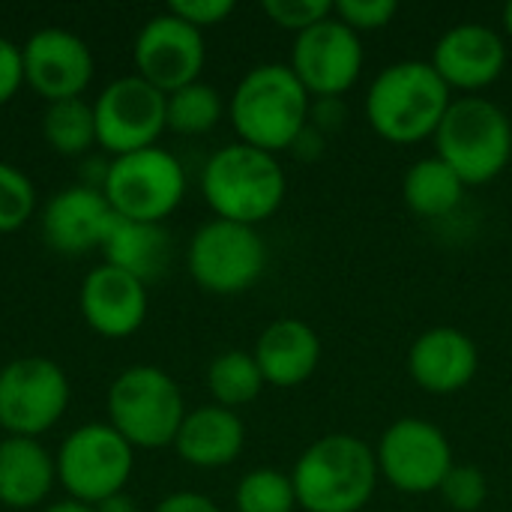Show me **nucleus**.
<instances>
[{
	"label": "nucleus",
	"instance_id": "nucleus-6",
	"mask_svg": "<svg viewBox=\"0 0 512 512\" xmlns=\"http://www.w3.org/2000/svg\"><path fill=\"white\" fill-rule=\"evenodd\" d=\"M108 417L132 447L156 450L174 444L186 420V405L171 375L153 366H135L111 384Z\"/></svg>",
	"mask_w": 512,
	"mask_h": 512
},
{
	"label": "nucleus",
	"instance_id": "nucleus-3",
	"mask_svg": "<svg viewBox=\"0 0 512 512\" xmlns=\"http://www.w3.org/2000/svg\"><path fill=\"white\" fill-rule=\"evenodd\" d=\"M312 96L288 63L249 69L231 96V123L243 144L279 153L288 150L309 123Z\"/></svg>",
	"mask_w": 512,
	"mask_h": 512
},
{
	"label": "nucleus",
	"instance_id": "nucleus-33",
	"mask_svg": "<svg viewBox=\"0 0 512 512\" xmlns=\"http://www.w3.org/2000/svg\"><path fill=\"white\" fill-rule=\"evenodd\" d=\"M168 12L177 15V18H183L186 24L204 30V27L222 24L234 12V3L231 0H174L168 6Z\"/></svg>",
	"mask_w": 512,
	"mask_h": 512
},
{
	"label": "nucleus",
	"instance_id": "nucleus-35",
	"mask_svg": "<svg viewBox=\"0 0 512 512\" xmlns=\"http://www.w3.org/2000/svg\"><path fill=\"white\" fill-rule=\"evenodd\" d=\"M348 120V108L342 102V96H324V99H312L309 105V126L318 129L321 135L327 132H339Z\"/></svg>",
	"mask_w": 512,
	"mask_h": 512
},
{
	"label": "nucleus",
	"instance_id": "nucleus-36",
	"mask_svg": "<svg viewBox=\"0 0 512 512\" xmlns=\"http://www.w3.org/2000/svg\"><path fill=\"white\" fill-rule=\"evenodd\" d=\"M156 512H222L210 498L198 495V492H174L168 495Z\"/></svg>",
	"mask_w": 512,
	"mask_h": 512
},
{
	"label": "nucleus",
	"instance_id": "nucleus-16",
	"mask_svg": "<svg viewBox=\"0 0 512 512\" xmlns=\"http://www.w3.org/2000/svg\"><path fill=\"white\" fill-rule=\"evenodd\" d=\"M435 72L444 78V84L453 90H483L489 84H495L507 66V42L501 39L498 30L468 21V24H456L450 27L432 51Z\"/></svg>",
	"mask_w": 512,
	"mask_h": 512
},
{
	"label": "nucleus",
	"instance_id": "nucleus-7",
	"mask_svg": "<svg viewBox=\"0 0 512 512\" xmlns=\"http://www.w3.org/2000/svg\"><path fill=\"white\" fill-rule=\"evenodd\" d=\"M186 192V171L183 165L162 147H147L138 153L117 156L108 165V177L102 195L108 198L111 210L135 219L159 225L174 207L183 201Z\"/></svg>",
	"mask_w": 512,
	"mask_h": 512
},
{
	"label": "nucleus",
	"instance_id": "nucleus-15",
	"mask_svg": "<svg viewBox=\"0 0 512 512\" xmlns=\"http://www.w3.org/2000/svg\"><path fill=\"white\" fill-rule=\"evenodd\" d=\"M24 81L48 102L81 99L93 78V54L69 30H39L21 48Z\"/></svg>",
	"mask_w": 512,
	"mask_h": 512
},
{
	"label": "nucleus",
	"instance_id": "nucleus-40",
	"mask_svg": "<svg viewBox=\"0 0 512 512\" xmlns=\"http://www.w3.org/2000/svg\"><path fill=\"white\" fill-rule=\"evenodd\" d=\"M501 21H504V33L512 39V0L504 6V12H501Z\"/></svg>",
	"mask_w": 512,
	"mask_h": 512
},
{
	"label": "nucleus",
	"instance_id": "nucleus-10",
	"mask_svg": "<svg viewBox=\"0 0 512 512\" xmlns=\"http://www.w3.org/2000/svg\"><path fill=\"white\" fill-rule=\"evenodd\" d=\"M375 459L378 474L405 495L441 492V483L456 465L453 447L441 426L420 417H402L387 426L378 441Z\"/></svg>",
	"mask_w": 512,
	"mask_h": 512
},
{
	"label": "nucleus",
	"instance_id": "nucleus-29",
	"mask_svg": "<svg viewBox=\"0 0 512 512\" xmlns=\"http://www.w3.org/2000/svg\"><path fill=\"white\" fill-rule=\"evenodd\" d=\"M36 207L33 183L9 162H0V234L21 228Z\"/></svg>",
	"mask_w": 512,
	"mask_h": 512
},
{
	"label": "nucleus",
	"instance_id": "nucleus-37",
	"mask_svg": "<svg viewBox=\"0 0 512 512\" xmlns=\"http://www.w3.org/2000/svg\"><path fill=\"white\" fill-rule=\"evenodd\" d=\"M288 150H291L297 159H303V162H312V159H318V156L324 153V135L306 123V129L297 135V141H294Z\"/></svg>",
	"mask_w": 512,
	"mask_h": 512
},
{
	"label": "nucleus",
	"instance_id": "nucleus-25",
	"mask_svg": "<svg viewBox=\"0 0 512 512\" xmlns=\"http://www.w3.org/2000/svg\"><path fill=\"white\" fill-rule=\"evenodd\" d=\"M264 375L258 369L255 354L246 351H225L210 363L207 372V387L213 393V399L222 408H237V405H249L252 399H258L261 387H264Z\"/></svg>",
	"mask_w": 512,
	"mask_h": 512
},
{
	"label": "nucleus",
	"instance_id": "nucleus-22",
	"mask_svg": "<svg viewBox=\"0 0 512 512\" xmlns=\"http://www.w3.org/2000/svg\"><path fill=\"white\" fill-rule=\"evenodd\" d=\"M105 252V261L141 282L156 279L171 258V237L162 225L153 222H135L120 213L111 216L105 237L99 243Z\"/></svg>",
	"mask_w": 512,
	"mask_h": 512
},
{
	"label": "nucleus",
	"instance_id": "nucleus-28",
	"mask_svg": "<svg viewBox=\"0 0 512 512\" xmlns=\"http://www.w3.org/2000/svg\"><path fill=\"white\" fill-rule=\"evenodd\" d=\"M234 504L237 512H294L297 492L288 474L273 468H258L237 483Z\"/></svg>",
	"mask_w": 512,
	"mask_h": 512
},
{
	"label": "nucleus",
	"instance_id": "nucleus-14",
	"mask_svg": "<svg viewBox=\"0 0 512 512\" xmlns=\"http://www.w3.org/2000/svg\"><path fill=\"white\" fill-rule=\"evenodd\" d=\"M138 75L165 96L195 84L204 69V36L183 18L162 12L150 18L135 39Z\"/></svg>",
	"mask_w": 512,
	"mask_h": 512
},
{
	"label": "nucleus",
	"instance_id": "nucleus-39",
	"mask_svg": "<svg viewBox=\"0 0 512 512\" xmlns=\"http://www.w3.org/2000/svg\"><path fill=\"white\" fill-rule=\"evenodd\" d=\"M45 512H96L90 504H81V501H60L54 507H48Z\"/></svg>",
	"mask_w": 512,
	"mask_h": 512
},
{
	"label": "nucleus",
	"instance_id": "nucleus-32",
	"mask_svg": "<svg viewBox=\"0 0 512 512\" xmlns=\"http://www.w3.org/2000/svg\"><path fill=\"white\" fill-rule=\"evenodd\" d=\"M399 12L396 0H339L333 3V15L348 24L354 33L363 30H381L387 27Z\"/></svg>",
	"mask_w": 512,
	"mask_h": 512
},
{
	"label": "nucleus",
	"instance_id": "nucleus-27",
	"mask_svg": "<svg viewBox=\"0 0 512 512\" xmlns=\"http://www.w3.org/2000/svg\"><path fill=\"white\" fill-rule=\"evenodd\" d=\"M222 120V96L216 87L195 81L174 93L165 102V123L180 135H204Z\"/></svg>",
	"mask_w": 512,
	"mask_h": 512
},
{
	"label": "nucleus",
	"instance_id": "nucleus-8",
	"mask_svg": "<svg viewBox=\"0 0 512 512\" xmlns=\"http://www.w3.org/2000/svg\"><path fill=\"white\" fill-rule=\"evenodd\" d=\"M267 267V246L252 225L213 219L189 243V273L210 294H243Z\"/></svg>",
	"mask_w": 512,
	"mask_h": 512
},
{
	"label": "nucleus",
	"instance_id": "nucleus-12",
	"mask_svg": "<svg viewBox=\"0 0 512 512\" xmlns=\"http://www.w3.org/2000/svg\"><path fill=\"white\" fill-rule=\"evenodd\" d=\"M168 96L147 84L141 75H126L111 81L93 105L96 144L114 156L138 153L156 147L165 123Z\"/></svg>",
	"mask_w": 512,
	"mask_h": 512
},
{
	"label": "nucleus",
	"instance_id": "nucleus-1",
	"mask_svg": "<svg viewBox=\"0 0 512 512\" xmlns=\"http://www.w3.org/2000/svg\"><path fill=\"white\" fill-rule=\"evenodd\" d=\"M375 450L348 432L309 444L291 471L297 507L306 512H360L378 489Z\"/></svg>",
	"mask_w": 512,
	"mask_h": 512
},
{
	"label": "nucleus",
	"instance_id": "nucleus-38",
	"mask_svg": "<svg viewBox=\"0 0 512 512\" xmlns=\"http://www.w3.org/2000/svg\"><path fill=\"white\" fill-rule=\"evenodd\" d=\"M96 512H138V507H135V501L129 498V495H111V498H105L102 504H96L93 507Z\"/></svg>",
	"mask_w": 512,
	"mask_h": 512
},
{
	"label": "nucleus",
	"instance_id": "nucleus-9",
	"mask_svg": "<svg viewBox=\"0 0 512 512\" xmlns=\"http://www.w3.org/2000/svg\"><path fill=\"white\" fill-rule=\"evenodd\" d=\"M57 480L81 504H102L120 495L132 474V444L102 423L75 429L57 453Z\"/></svg>",
	"mask_w": 512,
	"mask_h": 512
},
{
	"label": "nucleus",
	"instance_id": "nucleus-19",
	"mask_svg": "<svg viewBox=\"0 0 512 512\" xmlns=\"http://www.w3.org/2000/svg\"><path fill=\"white\" fill-rule=\"evenodd\" d=\"M114 210L102 189L96 186H75L57 192L42 216V231L48 246L66 255H81L90 252L93 246L102 243L105 228L111 222Z\"/></svg>",
	"mask_w": 512,
	"mask_h": 512
},
{
	"label": "nucleus",
	"instance_id": "nucleus-23",
	"mask_svg": "<svg viewBox=\"0 0 512 512\" xmlns=\"http://www.w3.org/2000/svg\"><path fill=\"white\" fill-rule=\"evenodd\" d=\"M57 477V465L36 438H6L0 444V504L30 510L45 501Z\"/></svg>",
	"mask_w": 512,
	"mask_h": 512
},
{
	"label": "nucleus",
	"instance_id": "nucleus-21",
	"mask_svg": "<svg viewBox=\"0 0 512 512\" xmlns=\"http://www.w3.org/2000/svg\"><path fill=\"white\" fill-rule=\"evenodd\" d=\"M246 444L243 420L222 405H204L186 414L174 447L177 456L195 468H225Z\"/></svg>",
	"mask_w": 512,
	"mask_h": 512
},
{
	"label": "nucleus",
	"instance_id": "nucleus-18",
	"mask_svg": "<svg viewBox=\"0 0 512 512\" xmlns=\"http://www.w3.org/2000/svg\"><path fill=\"white\" fill-rule=\"evenodd\" d=\"M81 312L99 336L126 339L144 324L147 315L144 282L111 264H102L90 270L81 285Z\"/></svg>",
	"mask_w": 512,
	"mask_h": 512
},
{
	"label": "nucleus",
	"instance_id": "nucleus-4",
	"mask_svg": "<svg viewBox=\"0 0 512 512\" xmlns=\"http://www.w3.org/2000/svg\"><path fill=\"white\" fill-rule=\"evenodd\" d=\"M285 189L288 180L276 156L243 141L216 150L201 174V192L213 213L252 228L282 207Z\"/></svg>",
	"mask_w": 512,
	"mask_h": 512
},
{
	"label": "nucleus",
	"instance_id": "nucleus-34",
	"mask_svg": "<svg viewBox=\"0 0 512 512\" xmlns=\"http://www.w3.org/2000/svg\"><path fill=\"white\" fill-rule=\"evenodd\" d=\"M24 81V60L21 48L0 36V105H6Z\"/></svg>",
	"mask_w": 512,
	"mask_h": 512
},
{
	"label": "nucleus",
	"instance_id": "nucleus-5",
	"mask_svg": "<svg viewBox=\"0 0 512 512\" xmlns=\"http://www.w3.org/2000/svg\"><path fill=\"white\" fill-rule=\"evenodd\" d=\"M435 156L444 159L465 186H483L504 174L512 159V123L486 96L453 99L435 129Z\"/></svg>",
	"mask_w": 512,
	"mask_h": 512
},
{
	"label": "nucleus",
	"instance_id": "nucleus-30",
	"mask_svg": "<svg viewBox=\"0 0 512 512\" xmlns=\"http://www.w3.org/2000/svg\"><path fill=\"white\" fill-rule=\"evenodd\" d=\"M447 507L456 512H477L489 498V480L477 465H453L441 483Z\"/></svg>",
	"mask_w": 512,
	"mask_h": 512
},
{
	"label": "nucleus",
	"instance_id": "nucleus-2",
	"mask_svg": "<svg viewBox=\"0 0 512 512\" xmlns=\"http://www.w3.org/2000/svg\"><path fill=\"white\" fill-rule=\"evenodd\" d=\"M450 102V87L429 60H399L369 84L366 120L390 144H417L435 135Z\"/></svg>",
	"mask_w": 512,
	"mask_h": 512
},
{
	"label": "nucleus",
	"instance_id": "nucleus-13",
	"mask_svg": "<svg viewBox=\"0 0 512 512\" xmlns=\"http://www.w3.org/2000/svg\"><path fill=\"white\" fill-rule=\"evenodd\" d=\"M294 75L312 99L348 93L363 72V42L336 15L312 24L294 36L291 63Z\"/></svg>",
	"mask_w": 512,
	"mask_h": 512
},
{
	"label": "nucleus",
	"instance_id": "nucleus-17",
	"mask_svg": "<svg viewBox=\"0 0 512 512\" xmlns=\"http://www.w3.org/2000/svg\"><path fill=\"white\" fill-rule=\"evenodd\" d=\"M477 369L480 351L459 327H432L420 333L408 351V372L414 384L435 396H453L465 390Z\"/></svg>",
	"mask_w": 512,
	"mask_h": 512
},
{
	"label": "nucleus",
	"instance_id": "nucleus-11",
	"mask_svg": "<svg viewBox=\"0 0 512 512\" xmlns=\"http://www.w3.org/2000/svg\"><path fill=\"white\" fill-rule=\"evenodd\" d=\"M66 402V375L45 357H21L0 372V426L12 438H36L51 429Z\"/></svg>",
	"mask_w": 512,
	"mask_h": 512
},
{
	"label": "nucleus",
	"instance_id": "nucleus-31",
	"mask_svg": "<svg viewBox=\"0 0 512 512\" xmlns=\"http://www.w3.org/2000/svg\"><path fill=\"white\" fill-rule=\"evenodd\" d=\"M261 9L273 24H279L282 30H294V33H303L312 24L333 15V3L327 0H264Z\"/></svg>",
	"mask_w": 512,
	"mask_h": 512
},
{
	"label": "nucleus",
	"instance_id": "nucleus-24",
	"mask_svg": "<svg viewBox=\"0 0 512 512\" xmlns=\"http://www.w3.org/2000/svg\"><path fill=\"white\" fill-rule=\"evenodd\" d=\"M465 189L468 186L462 183V177L438 156L414 162L402 180V198L408 210L423 219H441L453 213L462 204Z\"/></svg>",
	"mask_w": 512,
	"mask_h": 512
},
{
	"label": "nucleus",
	"instance_id": "nucleus-20",
	"mask_svg": "<svg viewBox=\"0 0 512 512\" xmlns=\"http://www.w3.org/2000/svg\"><path fill=\"white\" fill-rule=\"evenodd\" d=\"M255 360L267 384L291 390L315 375L321 363V339L306 321L279 318L258 336Z\"/></svg>",
	"mask_w": 512,
	"mask_h": 512
},
{
	"label": "nucleus",
	"instance_id": "nucleus-26",
	"mask_svg": "<svg viewBox=\"0 0 512 512\" xmlns=\"http://www.w3.org/2000/svg\"><path fill=\"white\" fill-rule=\"evenodd\" d=\"M42 135L63 156L84 153L96 141V117H93V108L84 99L48 102V108L42 114Z\"/></svg>",
	"mask_w": 512,
	"mask_h": 512
}]
</instances>
